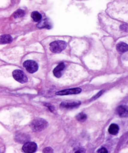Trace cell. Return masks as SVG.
I'll use <instances>...</instances> for the list:
<instances>
[{
	"instance_id": "cell-2",
	"label": "cell",
	"mask_w": 128,
	"mask_h": 153,
	"mask_svg": "<svg viewBox=\"0 0 128 153\" xmlns=\"http://www.w3.org/2000/svg\"><path fill=\"white\" fill-rule=\"evenodd\" d=\"M67 47V43L64 41H53L50 44V51L54 53H59L64 50Z\"/></svg>"
},
{
	"instance_id": "cell-10",
	"label": "cell",
	"mask_w": 128,
	"mask_h": 153,
	"mask_svg": "<svg viewBox=\"0 0 128 153\" xmlns=\"http://www.w3.org/2000/svg\"><path fill=\"white\" fill-rule=\"evenodd\" d=\"M13 41L11 36L9 35H4L1 36L0 43L1 44H10Z\"/></svg>"
},
{
	"instance_id": "cell-17",
	"label": "cell",
	"mask_w": 128,
	"mask_h": 153,
	"mask_svg": "<svg viewBox=\"0 0 128 153\" xmlns=\"http://www.w3.org/2000/svg\"><path fill=\"white\" fill-rule=\"evenodd\" d=\"M37 27L39 28H44V27H48L50 28V26L48 25V23L46 20H44L43 22H40L37 25Z\"/></svg>"
},
{
	"instance_id": "cell-4",
	"label": "cell",
	"mask_w": 128,
	"mask_h": 153,
	"mask_svg": "<svg viewBox=\"0 0 128 153\" xmlns=\"http://www.w3.org/2000/svg\"><path fill=\"white\" fill-rule=\"evenodd\" d=\"M13 77L15 80L21 83H25L28 82V78L22 71L19 69L14 70L13 72Z\"/></svg>"
},
{
	"instance_id": "cell-14",
	"label": "cell",
	"mask_w": 128,
	"mask_h": 153,
	"mask_svg": "<svg viewBox=\"0 0 128 153\" xmlns=\"http://www.w3.org/2000/svg\"><path fill=\"white\" fill-rule=\"evenodd\" d=\"M31 16L34 22H40L42 18L41 14L37 11L33 12L31 14Z\"/></svg>"
},
{
	"instance_id": "cell-12",
	"label": "cell",
	"mask_w": 128,
	"mask_h": 153,
	"mask_svg": "<svg viewBox=\"0 0 128 153\" xmlns=\"http://www.w3.org/2000/svg\"><path fill=\"white\" fill-rule=\"evenodd\" d=\"M29 139L30 138H29V136H27L25 134H18L16 138V140H17L18 142L20 143H25L28 142Z\"/></svg>"
},
{
	"instance_id": "cell-5",
	"label": "cell",
	"mask_w": 128,
	"mask_h": 153,
	"mask_svg": "<svg viewBox=\"0 0 128 153\" xmlns=\"http://www.w3.org/2000/svg\"><path fill=\"white\" fill-rule=\"evenodd\" d=\"M37 149V146L36 143L28 142L23 145L22 150L25 153H32L35 152Z\"/></svg>"
},
{
	"instance_id": "cell-8",
	"label": "cell",
	"mask_w": 128,
	"mask_h": 153,
	"mask_svg": "<svg viewBox=\"0 0 128 153\" xmlns=\"http://www.w3.org/2000/svg\"><path fill=\"white\" fill-rule=\"evenodd\" d=\"M65 68V65L64 63H61L56 66L53 70V73L54 76L57 78H60L62 76V72Z\"/></svg>"
},
{
	"instance_id": "cell-19",
	"label": "cell",
	"mask_w": 128,
	"mask_h": 153,
	"mask_svg": "<svg viewBox=\"0 0 128 153\" xmlns=\"http://www.w3.org/2000/svg\"><path fill=\"white\" fill-rule=\"evenodd\" d=\"M53 149L50 147L45 148L43 149V153H53Z\"/></svg>"
},
{
	"instance_id": "cell-15",
	"label": "cell",
	"mask_w": 128,
	"mask_h": 153,
	"mask_svg": "<svg viewBox=\"0 0 128 153\" xmlns=\"http://www.w3.org/2000/svg\"><path fill=\"white\" fill-rule=\"evenodd\" d=\"M87 117L86 114L83 112L80 113L76 116V119L80 122H83L86 120Z\"/></svg>"
},
{
	"instance_id": "cell-21",
	"label": "cell",
	"mask_w": 128,
	"mask_h": 153,
	"mask_svg": "<svg viewBox=\"0 0 128 153\" xmlns=\"http://www.w3.org/2000/svg\"><path fill=\"white\" fill-rule=\"evenodd\" d=\"M103 93V91H100V92H99L94 97L93 99H96L98 98V97H99Z\"/></svg>"
},
{
	"instance_id": "cell-6",
	"label": "cell",
	"mask_w": 128,
	"mask_h": 153,
	"mask_svg": "<svg viewBox=\"0 0 128 153\" xmlns=\"http://www.w3.org/2000/svg\"><path fill=\"white\" fill-rule=\"evenodd\" d=\"M81 88H70L57 91L56 93V95L63 96L69 95V94H76L81 93Z\"/></svg>"
},
{
	"instance_id": "cell-7",
	"label": "cell",
	"mask_w": 128,
	"mask_h": 153,
	"mask_svg": "<svg viewBox=\"0 0 128 153\" xmlns=\"http://www.w3.org/2000/svg\"><path fill=\"white\" fill-rule=\"evenodd\" d=\"M81 103V102L79 101L63 102L60 104V106L62 109H72L79 106Z\"/></svg>"
},
{
	"instance_id": "cell-18",
	"label": "cell",
	"mask_w": 128,
	"mask_h": 153,
	"mask_svg": "<svg viewBox=\"0 0 128 153\" xmlns=\"http://www.w3.org/2000/svg\"><path fill=\"white\" fill-rule=\"evenodd\" d=\"M45 106H47L48 108H49V110L51 111V112H53L55 110V108H54L53 105H52L49 104V103H45Z\"/></svg>"
},
{
	"instance_id": "cell-13",
	"label": "cell",
	"mask_w": 128,
	"mask_h": 153,
	"mask_svg": "<svg viewBox=\"0 0 128 153\" xmlns=\"http://www.w3.org/2000/svg\"><path fill=\"white\" fill-rule=\"evenodd\" d=\"M119 128L116 124H112L109 127L108 131L112 135H116L118 132Z\"/></svg>"
},
{
	"instance_id": "cell-22",
	"label": "cell",
	"mask_w": 128,
	"mask_h": 153,
	"mask_svg": "<svg viewBox=\"0 0 128 153\" xmlns=\"http://www.w3.org/2000/svg\"><path fill=\"white\" fill-rule=\"evenodd\" d=\"M85 151L84 149H79L76 150V151L75 152V153H84L85 152Z\"/></svg>"
},
{
	"instance_id": "cell-9",
	"label": "cell",
	"mask_w": 128,
	"mask_h": 153,
	"mask_svg": "<svg viewBox=\"0 0 128 153\" xmlns=\"http://www.w3.org/2000/svg\"><path fill=\"white\" fill-rule=\"evenodd\" d=\"M117 112L121 117H128V106L126 105H120L117 108Z\"/></svg>"
},
{
	"instance_id": "cell-1",
	"label": "cell",
	"mask_w": 128,
	"mask_h": 153,
	"mask_svg": "<svg viewBox=\"0 0 128 153\" xmlns=\"http://www.w3.org/2000/svg\"><path fill=\"white\" fill-rule=\"evenodd\" d=\"M48 126L47 122L40 118L35 119L30 123V127L34 132H40L47 128Z\"/></svg>"
},
{
	"instance_id": "cell-11",
	"label": "cell",
	"mask_w": 128,
	"mask_h": 153,
	"mask_svg": "<svg viewBox=\"0 0 128 153\" xmlns=\"http://www.w3.org/2000/svg\"><path fill=\"white\" fill-rule=\"evenodd\" d=\"M117 49L118 52L124 53L128 51V45L124 42H120L117 46Z\"/></svg>"
},
{
	"instance_id": "cell-16",
	"label": "cell",
	"mask_w": 128,
	"mask_h": 153,
	"mask_svg": "<svg viewBox=\"0 0 128 153\" xmlns=\"http://www.w3.org/2000/svg\"><path fill=\"white\" fill-rule=\"evenodd\" d=\"M25 12L23 10H17L14 14V17L15 19H18V18H21L25 16Z\"/></svg>"
},
{
	"instance_id": "cell-3",
	"label": "cell",
	"mask_w": 128,
	"mask_h": 153,
	"mask_svg": "<svg viewBox=\"0 0 128 153\" xmlns=\"http://www.w3.org/2000/svg\"><path fill=\"white\" fill-rule=\"evenodd\" d=\"M23 65L27 71L31 74L36 72L39 68L38 64L34 60H26L23 63Z\"/></svg>"
},
{
	"instance_id": "cell-20",
	"label": "cell",
	"mask_w": 128,
	"mask_h": 153,
	"mask_svg": "<svg viewBox=\"0 0 128 153\" xmlns=\"http://www.w3.org/2000/svg\"><path fill=\"white\" fill-rule=\"evenodd\" d=\"M98 153H107L108 152V151L105 148H101L98 149L97 151Z\"/></svg>"
}]
</instances>
